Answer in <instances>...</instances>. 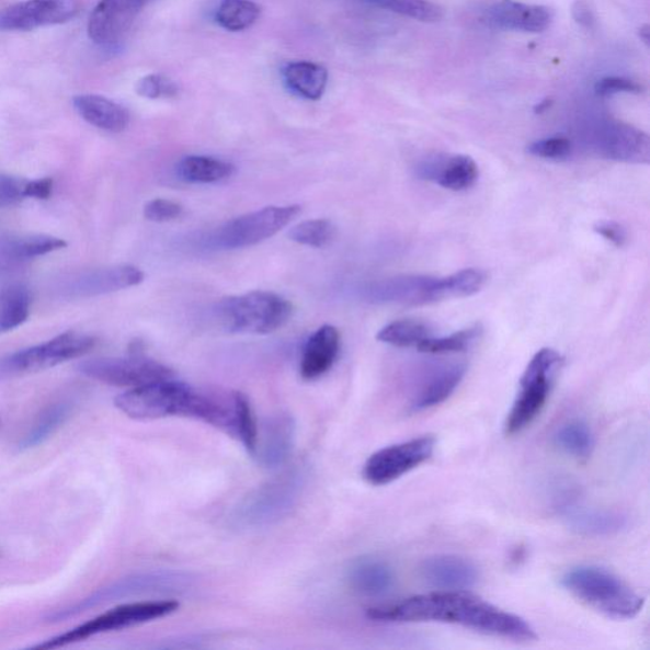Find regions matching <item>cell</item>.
<instances>
[{
	"label": "cell",
	"instance_id": "484cf974",
	"mask_svg": "<svg viewBox=\"0 0 650 650\" xmlns=\"http://www.w3.org/2000/svg\"><path fill=\"white\" fill-rule=\"evenodd\" d=\"M351 588L364 596H381L395 585V573L384 561L374 558L358 559L349 571Z\"/></svg>",
	"mask_w": 650,
	"mask_h": 650
},
{
	"label": "cell",
	"instance_id": "5bb4252c",
	"mask_svg": "<svg viewBox=\"0 0 650 650\" xmlns=\"http://www.w3.org/2000/svg\"><path fill=\"white\" fill-rule=\"evenodd\" d=\"M79 0H22L0 10V31H34L76 18Z\"/></svg>",
	"mask_w": 650,
	"mask_h": 650
},
{
	"label": "cell",
	"instance_id": "f35d334b",
	"mask_svg": "<svg viewBox=\"0 0 650 650\" xmlns=\"http://www.w3.org/2000/svg\"><path fill=\"white\" fill-rule=\"evenodd\" d=\"M528 155L543 159H566L571 156L572 142L567 138H548L534 141L527 147Z\"/></svg>",
	"mask_w": 650,
	"mask_h": 650
},
{
	"label": "cell",
	"instance_id": "e575fe53",
	"mask_svg": "<svg viewBox=\"0 0 650 650\" xmlns=\"http://www.w3.org/2000/svg\"><path fill=\"white\" fill-rule=\"evenodd\" d=\"M480 334V326H475L451 335L440 337V339L430 337L417 350L429 353V355H448V353L463 352L468 350L472 343H476Z\"/></svg>",
	"mask_w": 650,
	"mask_h": 650
},
{
	"label": "cell",
	"instance_id": "74e56055",
	"mask_svg": "<svg viewBox=\"0 0 650 650\" xmlns=\"http://www.w3.org/2000/svg\"><path fill=\"white\" fill-rule=\"evenodd\" d=\"M136 93L148 100L172 99L179 94V85L164 76L150 75L139 80Z\"/></svg>",
	"mask_w": 650,
	"mask_h": 650
},
{
	"label": "cell",
	"instance_id": "cb8c5ba5",
	"mask_svg": "<svg viewBox=\"0 0 650 650\" xmlns=\"http://www.w3.org/2000/svg\"><path fill=\"white\" fill-rule=\"evenodd\" d=\"M565 520L572 532L592 537L616 535L628 526V517L614 510L569 508Z\"/></svg>",
	"mask_w": 650,
	"mask_h": 650
},
{
	"label": "cell",
	"instance_id": "836d02e7",
	"mask_svg": "<svg viewBox=\"0 0 650 650\" xmlns=\"http://www.w3.org/2000/svg\"><path fill=\"white\" fill-rule=\"evenodd\" d=\"M69 415V406L66 403L54 404L46 409V411L39 417L25 438L21 443L22 451L26 448H34L39 444L45 443L53 433L66 422Z\"/></svg>",
	"mask_w": 650,
	"mask_h": 650
},
{
	"label": "cell",
	"instance_id": "bcb514c9",
	"mask_svg": "<svg viewBox=\"0 0 650 650\" xmlns=\"http://www.w3.org/2000/svg\"><path fill=\"white\" fill-rule=\"evenodd\" d=\"M551 104H552L551 100H545V101L540 102L534 109L535 114H544V112H547L550 109Z\"/></svg>",
	"mask_w": 650,
	"mask_h": 650
},
{
	"label": "cell",
	"instance_id": "ac0fdd59",
	"mask_svg": "<svg viewBox=\"0 0 650 650\" xmlns=\"http://www.w3.org/2000/svg\"><path fill=\"white\" fill-rule=\"evenodd\" d=\"M484 21L493 28L540 34L551 25L552 12L544 5L503 0L488 8Z\"/></svg>",
	"mask_w": 650,
	"mask_h": 650
},
{
	"label": "cell",
	"instance_id": "f546056e",
	"mask_svg": "<svg viewBox=\"0 0 650 650\" xmlns=\"http://www.w3.org/2000/svg\"><path fill=\"white\" fill-rule=\"evenodd\" d=\"M260 15L261 7L252 0H223L215 19L223 28L239 32L252 27Z\"/></svg>",
	"mask_w": 650,
	"mask_h": 650
},
{
	"label": "cell",
	"instance_id": "7a4b0ae2",
	"mask_svg": "<svg viewBox=\"0 0 650 650\" xmlns=\"http://www.w3.org/2000/svg\"><path fill=\"white\" fill-rule=\"evenodd\" d=\"M115 406L136 421L186 417L208 423L214 412V396L175 381L173 377L127 390L115 399Z\"/></svg>",
	"mask_w": 650,
	"mask_h": 650
},
{
	"label": "cell",
	"instance_id": "9c48e42d",
	"mask_svg": "<svg viewBox=\"0 0 650 650\" xmlns=\"http://www.w3.org/2000/svg\"><path fill=\"white\" fill-rule=\"evenodd\" d=\"M300 213L299 205L263 207L224 224L214 232L210 243L220 250H243L260 244L286 228Z\"/></svg>",
	"mask_w": 650,
	"mask_h": 650
},
{
	"label": "cell",
	"instance_id": "30bf717a",
	"mask_svg": "<svg viewBox=\"0 0 650 650\" xmlns=\"http://www.w3.org/2000/svg\"><path fill=\"white\" fill-rule=\"evenodd\" d=\"M191 578L176 572H149L124 578L109 588L93 593L91 597L79 604L49 617V622H64L70 617L88 612V609L124 598L141 595H157V593L182 592L190 588Z\"/></svg>",
	"mask_w": 650,
	"mask_h": 650
},
{
	"label": "cell",
	"instance_id": "7c38bea8",
	"mask_svg": "<svg viewBox=\"0 0 650 650\" xmlns=\"http://www.w3.org/2000/svg\"><path fill=\"white\" fill-rule=\"evenodd\" d=\"M435 447L436 440L432 436L384 447L368 457L363 470L364 479L374 487L388 486L430 460Z\"/></svg>",
	"mask_w": 650,
	"mask_h": 650
},
{
	"label": "cell",
	"instance_id": "4316f807",
	"mask_svg": "<svg viewBox=\"0 0 650 650\" xmlns=\"http://www.w3.org/2000/svg\"><path fill=\"white\" fill-rule=\"evenodd\" d=\"M283 78L288 91L309 101L322 99L328 84L327 69L310 61L286 64Z\"/></svg>",
	"mask_w": 650,
	"mask_h": 650
},
{
	"label": "cell",
	"instance_id": "b9f144b4",
	"mask_svg": "<svg viewBox=\"0 0 650 650\" xmlns=\"http://www.w3.org/2000/svg\"><path fill=\"white\" fill-rule=\"evenodd\" d=\"M25 184L11 176H0V207L19 204L25 197L23 196Z\"/></svg>",
	"mask_w": 650,
	"mask_h": 650
},
{
	"label": "cell",
	"instance_id": "44dd1931",
	"mask_svg": "<svg viewBox=\"0 0 650 650\" xmlns=\"http://www.w3.org/2000/svg\"><path fill=\"white\" fill-rule=\"evenodd\" d=\"M146 275L133 264H119V266L94 270L71 281L68 290L75 296H98L125 290V288L138 286Z\"/></svg>",
	"mask_w": 650,
	"mask_h": 650
},
{
	"label": "cell",
	"instance_id": "1f68e13d",
	"mask_svg": "<svg viewBox=\"0 0 650 650\" xmlns=\"http://www.w3.org/2000/svg\"><path fill=\"white\" fill-rule=\"evenodd\" d=\"M363 2L420 22L435 23L444 19L443 8L429 0H363Z\"/></svg>",
	"mask_w": 650,
	"mask_h": 650
},
{
	"label": "cell",
	"instance_id": "e0dca14e",
	"mask_svg": "<svg viewBox=\"0 0 650 650\" xmlns=\"http://www.w3.org/2000/svg\"><path fill=\"white\" fill-rule=\"evenodd\" d=\"M296 425L290 414L278 413L264 422L253 456L267 469L284 465L294 451Z\"/></svg>",
	"mask_w": 650,
	"mask_h": 650
},
{
	"label": "cell",
	"instance_id": "7bdbcfd3",
	"mask_svg": "<svg viewBox=\"0 0 650 650\" xmlns=\"http://www.w3.org/2000/svg\"><path fill=\"white\" fill-rule=\"evenodd\" d=\"M595 231L616 247H623L626 240V232L619 224L614 221H601L596 224Z\"/></svg>",
	"mask_w": 650,
	"mask_h": 650
},
{
	"label": "cell",
	"instance_id": "603a6c76",
	"mask_svg": "<svg viewBox=\"0 0 650 650\" xmlns=\"http://www.w3.org/2000/svg\"><path fill=\"white\" fill-rule=\"evenodd\" d=\"M73 106L88 124L109 133H123L130 123V115L122 104L99 94H79Z\"/></svg>",
	"mask_w": 650,
	"mask_h": 650
},
{
	"label": "cell",
	"instance_id": "3957f363",
	"mask_svg": "<svg viewBox=\"0 0 650 650\" xmlns=\"http://www.w3.org/2000/svg\"><path fill=\"white\" fill-rule=\"evenodd\" d=\"M487 283L486 272L468 269L451 276H397L377 281L365 288V298L376 304L420 307L448 299L476 295Z\"/></svg>",
	"mask_w": 650,
	"mask_h": 650
},
{
	"label": "cell",
	"instance_id": "8992f818",
	"mask_svg": "<svg viewBox=\"0 0 650 650\" xmlns=\"http://www.w3.org/2000/svg\"><path fill=\"white\" fill-rule=\"evenodd\" d=\"M305 484L307 475L303 469L288 470L248 494L232 513V521L251 528L276 524L298 505Z\"/></svg>",
	"mask_w": 650,
	"mask_h": 650
},
{
	"label": "cell",
	"instance_id": "5b68a950",
	"mask_svg": "<svg viewBox=\"0 0 650 650\" xmlns=\"http://www.w3.org/2000/svg\"><path fill=\"white\" fill-rule=\"evenodd\" d=\"M293 304L271 292H251L230 296L216 309L220 324L230 333L270 334L288 323Z\"/></svg>",
	"mask_w": 650,
	"mask_h": 650
},
{
	"label": "cell",
	"instance_id": "277c9868",
	"mask_svg": "<svg viewBox=\"0 0 650 650\" xmlns=\"http://www.w3.org/2000/svg\"><path fill=\"white\" fill-rule=\"evenodd\" d=\"M561 585L585 605L614 619H632L645 606V598L607 569L581 566L561 577Z\"/></svg>",
	"mask_w": 650,
	"mask_h": 650
},
{
	"label": "cell",
	"instance_id": "d590c367",
	"mask_svg": "<svg viewBox=\"0 0 650 650\" xmlns=\"http://www.w3.org/2000/svg\"><path fill=\"white\" fill-rule=\"evenodd\" d=\"M335 229L326 219L308 220L298 224L288 232L293 242L311 248H323L332 242Z\"/></svg>",
	"mask_w": 650,
	"mask_h": 650
},
{
	"label": "cell",
	"instance_id": "4dcf8cb0",
	"mask_svg": "<svg viewBox=\"0 0 650 650\" xmlns=\"http://www.w3.org/2000/svg\"><path fill=\"white\" fill-rule=\"evenodd\" d=\"M554 443L561 452L575 459H588L595 447V437L588 424L574 421L558 430Z\"/></svg>",
	"mask_w": 650,
	"mask_h": 650
},
{
	"label": "cell",
	"instance_id": "ee69618b",
	"mask_svg": "<svg viewBox=\"0 0 650 650\" xmlns=\"http://www.w3.org/2000/svg\"><path fill=\"white\" fill-rule=\"evenodd\" d=\"M54 182L52 179L32 181L25 184L23 196L36 199H47L53 194Z\"/></svg>",
	"mask_w": 650,
	"mask_h": 650
},
{
	"label": "cell",
	"instance_id": "9a60e30c",
	"mask_svg": "<svg viewBox=\"0 0 650 650\" xmlns=\"http://www.w3.org/2000/svg\"><path fill=\"white\" fill-rule=\"evenodd\" d=\"M148 3L149 0H100L88 21V36L100 46L116 45Z\"/></svg>",
	"mask_w": 650,
	"mask_h": 650
},
{
	"label": "cell",
	"instance_id": "6da1fadb",
	"mask_svg": "<svg viewBox=\"0 0 650 650\" xmlns=\"http://www.w3.org/2000/svg\"><path fill=\"white\" fill-rule=\"evenodd\" d=\"M381 623H443L464 626L489 636L532 641L536 632L523 617L513 615L468 591H437L367 612Z\"/></svg>",
	"mask_w": 650,
	"mask_h": 650
},
{
	"label": "cell",
	"instance_id": "f1b7e54d",
	"mask_svg": "<svg viewBox=\"0 0 650 650\" xmlns=\"http://www.w3.org/2000/svg\"><path fill=\"white\" fill-rule=\"evenodd\" d=\"M430 337L431 331L427 324L419 322V320L404 319L396 320V322L381 328L376 339L399 349H417Z\"/></svg>",
	"mask_w": 650,
	"mask_h": 650
},
{
	"label": "cell",
	"instance_id": "d6a6232c",
	"mask_svg": "<svg viewBox=\"0 0 650 650\" xmlns=\"http://www.w3.org/2000/svg\"><path fill=\"white\" fill-rule=\"evenodd\" d=\"M31 296L23 286L11 287L0 299V333L13 331L30 316Z\"/></svg>",
	"mask_w": 650,
	"mask_h": 650
},
{
	"label": "cell",
	"instance_id": "ffe728a7",
	"mask_svg": "<svg viewBox=\"0 0 650 650\" xmlns=\"http://www.w3.org/2000/svg\"><path fill=\"white\" fill-rule=\"evenodd\" d=\"M417 173L422 180L435 182L438 186L460 192L475 186L479 170L475 159L468 156H441L424 160Z\"/></svg>",
	"mask_w": 650,
	"mask_h": 650
},
{
	"label": "cell",
	"instance_id": "d6986e66",
	"mask_svg": "<svg viewBox=\"0 0 650 650\" xmlns=\"http://www.w3.org/2000/svg\"><path fill=\"white\" fill-rule=\"evenodd\" d=\"M421 577L431 588L440 591H468L477 584L479 572L468 559L441 554L423 561Z\"/></svg>",
	"mask_w": 650,
	"mask_h": 650
},
{
	"label": "cell",
	"instance_id": "f6af8a7d",
	"mask_svg": "<svg viewBox=\"0 0 650 650\" xmlns=\"http://www.w3.org/2000/svg\"><path fill=\"white\" fill-rule=\"evenodd\" d=\"M573 19L577 23H580L581 26L591 28L595 25V15H593L590 7L582 2V0H577L572 8Z\"/></svg>",
	"mask_w": 650,
	"mask_h": 650
},
{
	"label": "cell",
	"instance_id": "8fae6325",
	"mask_svg": "<svg viewBox=\"0 0 650 650\" xmlns=\"http://www.w3.org/2000/svg\"><path fill=\"white\" fill-rule=\"evenodd\" d=\"M79 372L90 379L132 389L174 377L170 367L144 355L139 343L134 344L128 357L88 360L79 365Z\"/></svg>",
	"mask_w": 650,
	"mask_h": 650
},
{
	"label": "cell",
	"instance_id": "7dc6e473",
	"mask_svg": "<svg viewBox=\"0 0 650 650\" xmlns=\"http://www.w3.org/2000/svg\"><path fill=\"white\" fill-rule=\"evenodd\" d=\"M639 36L641 39H643V42L649 45L650 42V27L648 25H645L643 27H640L639 30Z\"/></svg>",
	"mask_w": 650,
	"mask_h": 650
},
{
	"label": "cell",
	"instance_id": "ab89813d",
	"mask_svg": "<svg viewBox=\"0 0 650 650\" xmlns=\"http://www.w3.org/2000/svg\"><path fill=\"white\" fill-rule=\"evenodd\" d=\"M183 206L174 201L156 198L144 207V216L152 223H168L181 218Z\"/></svg>",
	"mask_w": 650,
	"mask_h": 650
},
{
	"label": "cell",
	"instance_id": "ba28073f",
	"mask_svg": "<svg viewBox=\"0 0 650 650\" xmlns=\"http://www.w3.org/2000/svg\"><path fill=\"white\" fill-rule=\"evenodd\" d=\"M179 608L180 602L174 600L140 601L119 605L94 617L91 622L77 626L73 630L46 640L45 643L36 648L56 649L78 643V641L99 636V634L124 630L133 628V626L162 619V617L174 614Z\"/></svg>",
	"mask_w": 650,
	"mask_h": 650
},
{
	"label": "cell",
	"instance_id": "2e32d148",
	"mask_svg": "<svg viewBox=\"0 0 650 650\" xmlns=\"http://www.w3.org/2000/svg\"><path fill=\"white\" fill-rule=\"evenodd\" d=\"M598 155L626 163L649 162L650 144L648 135L628 125L609 124L600 127L593 138Z\"/></svg>",
	"mask_w": 650,
	"mask_h": 650
},
{
	"label": "cell",
	"instance_id": "4fadbf2b",
	"mask_svg": "<svg viewBox=\"0 0 650 650\" xmlns=\"http://www.w3.org/2000/svg\"><path fill=\"white\" fill-rule=\"evenodd\" d=\"M93 337L68 332L38 346L13 353L2 364L7 374H27L46 370L67 361L87 355L95 346Z\"/></svg>",
	"mask_w": 650,
	"mask_h": 650
},
{
	"label": "cell",
	"instance_id": "8d00e7d4",
	"mask_svg": "<svg viewBox=\"0 0 650 650\" xmlns=\"http://www.w3.org/2000/svg\"><path fill=\"white\" fill-rule=\"evenodd\" d=\"M67 243L62 239L36 236L14 240L7 247V252L15 260H31L36 256L64 250Z\"/></svg>",
	"mask_w": 650,
	"mask_h": 650
},
{
	"label": "cell",
	"instance_id": "60d3db41",
	"mask_svg": "<svg viewBox=\"0 0 650 650\" xmlns=\"http://www.w3.org/2000/svg\"><path fill=\"white\" fill-rule=\"evenodd\" d=\"M643 85L629 78L624 77H607L602 78L595 85V92L600 98H608V95L619 93H634L639 94L643 92Z\"/></svg>",
	"mask_w": 650,
	"mask_h": 650
},
{
	"label": "cell",
	"instance_id": "83f0119b",
	"mask_svg": "<svg viewBox=\"0 0 650 650\" xmlns=\"http://www.w3.org/2000/svg\"><path fill=\"white\" fill-rule=\"evenodd\" d=\"M179 179L195 184L218 183L230 179L236 167L226 160L205 156H189L180 160L175 167Z\"/></svg>",
	"mask_w": 650,
	"mask_h": 650
},
{
	"label": "cell",
	"instance_id": "d4e9b609",
	"mask_svg": "<svg viewBox=\"0 0 650 650\" xmlns=\"http://www.w3.org/2000/svg\"><path fill=\"white\" fill-rule=\"evenodd\" d=\"M467 367L463 364H454L438 368L433 373L422 388L417 392L412 401L414 412L427 411L443 404L454 395L464 379Z\"/></svg>",
	"mask_w": 650,
	"mask_h": 650
},
{
	"label": "cell",
	"instance_id": "7402d4cb",
	"mask_svg": "<svg viewBox=\"0 0 650 650\" xmlns=\"http://www.w3.org/2000/svg\"><path fill=\"white\" fill-rule=\"evenodd\" d=\"M341 350V334L333 326H323L309 337L303 349L300 375L304 380H317L327 374Z\"/></svg>",
	"mask_w": 650,
	"mask_h": 650
},
{
	"label": "cell",
	"instance_id": "52a82bcc",
	"mask_svg": "<svg viewBox=\"0 0 650 650\" xmlns=\"http://www.w3.org/2000/svg\"><path fill=\"white\" fill-rule=\"evenodd\" d=\"M563 364L556 350L543 349L529 361L520 380V391L504 423L505 435L523 432L547 404L554 379Z\"/></svg>",
	"mask_w": 650,
	"mask_h": 650
}]
</instances>
